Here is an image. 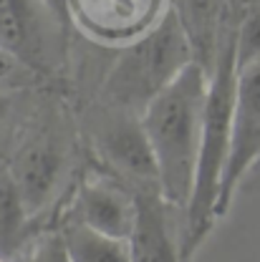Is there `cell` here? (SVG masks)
I'll use <instances>...</instances> for the list:
<instances>
[{"instance_id": "5", "label": "cell", "mask_w": 260, "mask_h": 262, "mask_svg": "<svg viewBox=\"0 0 260 262\" xmlns=\"http://www.w3.org/2000/svg\"><path fill=\"white\" fill-rule=\"evenodd\" d=\"M98 149L111 169L122 171L131 182L144 184V189L162 192L159 162L139 116L127 114V119H119L116 124H111L101 136Z\"/></svg>"}, {"instance_id": "14", "label": "cell", "mask_w": 260, "mask_h": 262, "mask_svg": "<svg viewBox=\"0 0 260 262\" xmlns=\"http://www.w3.org/2000/svg\"><path fill=\"white\" fill-rule=\"evenodd\" d=\"M21 262H71L61 232H53V234H46V237L35 239L31 247L23 252Z\"/></svg>"}, {"instance_id": "7", "label": "cell", "mask_w": 260, "mask_h": 262, "mask_svg": "<svg viewBox=\"0 0 260 262\" xmlns=\"http://www.w3.org/2000/svg\"><path fill=\"white\" fill-rule=\"evenodd\" d=\"M159 0H71V15L101 38H136L159 15Z\"/></svg>"}, {"instance_id": "9", "label": "cell", "mask_w": 260, "mask_h": 262, "mask_svg": "<svg viewBox=\"0 0 260 262\" xmlns=\"http://www.w3.org/2000/svg\"><path fill=\"white\" fill-rule=\"evenodd\" d=\"M61 169H64V154L48 136L31 141L18 154L10 174L26 199V207L31 214H35L46 204L48 194L56 189Z\"/></svg>"}, {"instance_id": "15", "label": "cell", "mask_w": 260, "mask_h": 262, "mask_svg": "<svg viewBox=\"0 0 260 262\" xmlns=\"http://www.w3.org/2000/svg\"><path fill=\"white\" fill-rule=\"evenodd\" d=\"M48 10H51V15H56L61 23H66V18L71 15V0H41Z\"/></svg>"}, {"instance_id": "17", "label": "cell", "mask_w": 260, "mask_h": 262, "mask_svg": "<svg viewBox=\"0 0 260 262\" xmlns=\"http://www.w3.org/2000/svg\"><path fill=\"white\" fill-rule=\"evenodd\" d=\"M5 114H8V96L0 91V121L5 119Z\"/></svg>"}, {"instance_id": "1", "label": "cell", "mask_w": 260, "mask_h": 262, "mask_svg": "<svg viewBox=\"0 0 260 262\" xmlns=\"http://www.w3.org/2000/svg\"><path fill=\"white\" fill-rule=\"evenodd\" d=\"M207 91L210 76L199 61H192L139 114L159 162L164 199L182 209L195 187Z\"/></svg>"}, {"instance_id": "10", "label": "cell", "mask_w": 260, "mask_h": 262, "mask_svg": "<svg viewBox=\"0 0 260 262\" xmlns=\"http://www.w3.org/2000/svg\"><path fill=\"white\" fill-rule=\"evenodd\" d=\"M38 3L41 0H0V46L15 61L28 66H41L43 61Z\"/></svg>"}, {"instance_id": "8", "label": "cell", "mask_w": 260, "mask_h": 262, "mask_svg": "<svg viewBox=\"0 0 260 262\" xmlns=\"http://www.w3.org/2000/svg\"><path fill=\"white\" fill-rule=\"evenodd\" d=\"M134 194L127 196L111 184H84L73 199V220L111 237L129 239L134 225Z\"/></svg>"}, {"instance_id": "18", "label": "cell", "mask_w": 260, "mask_h": 262, "mask_svg": "<svg viewBox=\"0 0 260 262\" xmlns=\"http://www.w3.org/2000/svg\"><path fill=\"white\" fill-rule=\"evenodd\" d=\"M0 262H10V260H5V257H0Z\"/></svg>"}, {"instance_id": "4", "label": "cell", "mask_w": 260, "mask_h": 262, "mask_svg": "<svg viewBox=\"0 0 260 262\" xmlns=\"http://www.w3.org/2000/svg\"><path fill=\"white\" fill-rule=\"evenodd\" d=\"M260 157V61L237 71L235 89V111L230 131V151L223 169L217 217H223L232 204L235 189L240 187L248 169Z\"/></svg>"}, {"instance_id": "13", "label": "cell", "mask_w": 260, "mask_h": 262, "mask_svg": "<svg viewBox=\"0 0 260 262\" xmlns=\"http://www.w3.org/2000/svg\"><path fill=\"white\" fill-rule=\"evenodd\" d=\"M235 48H237V71L260 61V8H255L235 33Z\"/></svg>"}, {"instance_id": "6", "label": "cell", "mask_w": 260, "mask_h": 262, "mask_svg": "<svg viewBox=\"0 0 260 262\" xmlns=\"http://www.w3.org/2000/svg\"><path fill=\"white\" fill-rule=\"evenodd\" d=\"M134 225L129 234L131 262H182V245L174 242L167 209L174 207L162 192H134Z\"/></svg>"}, {"instance_id": "11", "label": "cell", "mask_w": 260, "mask_h": 262, "mask_svg": "<svg viewBox=\"0 0 260 262\" xmlns=\"http://www.w3.org/2000/svg\"><path fill=\"white\" fill-rule=\"evenodd\" d=\"M61 237L71 262H131L127 239L104 234L84 222L71 220L61 229Z\"/></svg>"}, {"instance_id": "12", "label": "cell", "mask_w": 260, "mask_h": 262, "mask_svg": "<svg viewBox=\"0 0 260 262\" xmlns=\"http://www.w3.org/2000/svg\"><path fill=\"white\" fill-rule=\"evenodd\" d=\"M28 217L31 212L13 174L0 171V257L10 260L13 255L21 252Z\"/></svg>"}, {"instance_id": "16", "label": "cell", "mask_w": 260, "mask_h": 262, "mask_svg": "<svg viewBox=\"0 0 260 262\" xmlns=\"http://www.w3.org/2000/svg\"><path fill=\"white\" fill-rule=\"evenodd\" d=\"M13 66H15V58L0 46V81L5 78V76H10V71H13Z\"/></svg>"}, {"instance_id": "3", "label": "cell", "mask_w": 260, "mask_h": 262, "mask_svg": "<svg viewBox=\"0 0 260 262\" xmlns=\"http://www.w3.org/2000/svg\"><path fill=\"white\" fill-rule=\"evenodd\" d=\"M192 61H197L195 46L179 10H164L147 31L127 40L104 81V96L122 111L139 116Z\"/></svg>"}, {"instance_id": "2", "label": "cell", "mask_w": 260, "mask_h": 262, "mask_svg": "<svg viewBox=\"0 0 260 262\" xmlns=\"http://www.w3.org/2000/svg\"><path fill=\"white\" fill-rule=\"evenodd\" d=\"M235 89H237V48L235 33L223 43L215 71L210 73V91L202 121V141L199 159L190 204L185 207V237H182V262H190L199 242L217 220V196L223 169L230 151V131H232V111H235Z\"/></svg>"}]
</instances>
